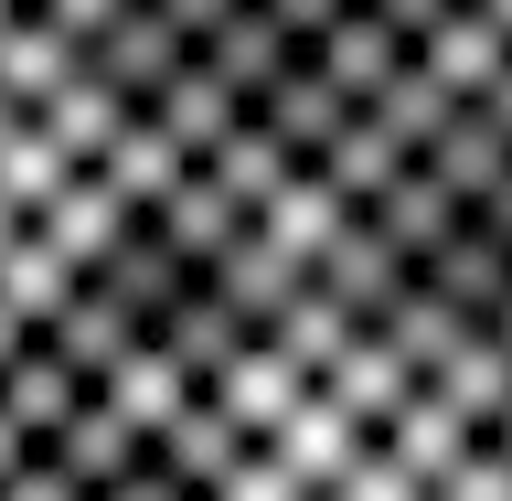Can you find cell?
Returning <instances> with one entry per match:
<instances>
[{"instance_id": "6da1fadb", "label": "cell", "mask_w": 512, "mask_h": 501, "mask_svg": "<svg viewBox=\"0 0 512 501\" xmlns=\"http://www.w3.org/2000/svg\"><path fill=\"white\" fill-rule=\"evenodd\" d=\"M107 0H0V501L150 491V267Z\"/></svg>"}]
</instances>
